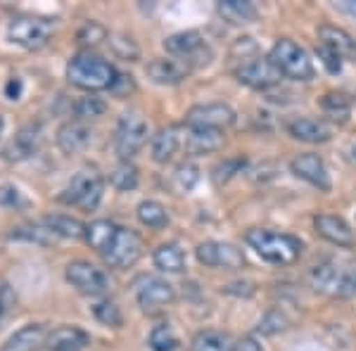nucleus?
Segmentation results:
<instances>
[{
	"label": "nucleus",
	"instance_id": "34",
	"mask_svg": "<svg viewBox=\"0 0 356 351\" xmlns=\"http://www.w3.org/2000/svg\"><path fill=\"white\" fill-rule=\"evenodd\" d=\"M138 181H140V176H138V169L131 162H122L110 174V183L117 190H122V193L136 190L138 188Z\"/></svg>",
	"mask_w": 356,
	"mask_h": 351
},
{
	"label": "nucleus",
	"instance_id": "23",
	"mask_svg": "<svg viewBox=\"0 0 356 351\" xmlns=\"http://www.w3.org/2000/svg\"><path fill=\"white\" fill-rule=\"evenodd\" d=\"M45 337H48V332H45L43 325L38 323L24 325L3 344L0 351H38L41 344H45Z\"/></svg>",
	"mask_w": 356,
	"mask_h": 351
},
{
	"label": "nucleus",
	"instance_id": "28",
	"mask_svg": "<svg viewBox=\"0 0 356 351\" xmlns=\"http://www.w3.org/2000/svg\"><path fill=\"white\" fill-rule=\"evenodd\" d=\"M193 351H235V339L223 330H200L193 337Z\"/></svg>",
	"mask_w": 356,
	"mask_h": 351
},
{
	"label": "nucleus",
	"instance_id": "43",
	"mask_svg": "<svg viewBox=\"0 0 356 351\" xmlns=\"http://www.w3.org/2000/svg\"><path fill=\"white\" fill-rule=\"evenodd\" d=\"M0 206L19 209V206H26V199H24V195L19 193V188H15V186H0Z\"/></svg>",
	"mask_w": 356,
	"mask_h": 351
},
{
	"label": "nucleus",
	"instance_id": "49",
	"mask_svg": "<svg viewBox=\"0 0 356 351\" xmlns=\"http://www.w3.org/2000/svg\"><path fill=\"white\" fill-rule=\"evenodd\" d=\"M337 10H342L344 15L349 17H356V0H340V3H335Z\"/></svg>",
	"mask_w": 356,
	"mask_h": 351
},
{
	"label": "nucleus",
	"instance_id": "45",
	"mask_svg": "<svg viewBox=\"0 0 356 351\" xmlns=\"http://www.w3.org/2000/svg\"><path fill=\"white\" fill-rule=\"evenodd\" d=\"M316 53H318L321 62H323V67L328 69L330 74H340L342 72V57H337L335 53H332V50L323 48V45H318V48H316Z\"/></svg>",
	"mask_w": 356,
	"mask_h": 351
},
{
	"label": "nucleus",
	"instance_id": "30",
	"mask_svg": "<svg viewBox=\"0 0 356 351\" xmlns=\"http://www.w3.org/2000/svg\"><path fill=\"white\" fill-rule=\"evenodd\" d=\"M337 263L332 259H325V261L316 263V266L309 270V283L316 292H332L335 287V278H337Z\"/></svg>",
	"mask_w": 356,
	"mask_h": 351
},
{
	"label": "nucleus",
	"instance_id": "21",
	"mask_svg": "<svg viewBox=\"0 0 356 351\" xmlns=\"http://www.w3.org/2000/svg\"><path fill=\"white\" fill-rule=\"evenodd\" d=\"M145 72H147V76H150L154 83L176 85V83H181L183 79L188 76V72H191V69L183 65V62H178V60H164V57H159V60L147 62Z\"/></svg>",
	"mask_w": 356,
	"mask_h": 351
},
{
	"label": "nucleus",
	"instance_id": "36",
	"mask_svg": "<svg viewBox=\"0 0 356 351\" xmlns=\"http://www.w3.org/2000/svg\"><path fill=\"white\" fill-rule=\"evenodd\" d=\"M107 112V102L102 97L86 95L74 105V114H76V122H86V119H97Z\"/></svg>",
	"mask_w": 356,
	"mask_h": 351
},
{
	"label": "nucleus",
	"instance_id": "26",
	"mask_svg": "<svg viewBox=\"0 0 356 351\" xmlns=\"http://www.w3.org/2000/svg\"><path fill=\"white\" fill-rule=\"evenodd\" d=\"M117 230H119L117 223L107 221V218H100V221H93V223H88V226H86L83 238H86V243L93 247L95 252L105 254L107 247L112 245L114 235H117Z\"/></svg>",
	"mask_w": 356,
	"mask_h": 351
},
{
	"label": "nucleus",
	"instance_id": "5",
	"mask_svg": "<svg viewBox=\"0 0 356 351\" xmlns=\"http://www.w3.org/2000/svg\"><path fill=\"white\" fill-rule=\"evenodd\" d=\"M164 50L178 57L188 69L207 67L211 60V48L204 43L200 31H178L174 36L164 38Z\"/></svg>",
	"mask_w": 356,
	"mask_h": 351
},
{
	"label": "nucleus",
	"instance_id": "14",
	"mask_svg": "<svg viewBox=\"0 0 356 351\" xmlns=\"http://www.w3.org/2000/svg\"><path fill=\"white\" fill-rule=\"evenodd\" d=\"M290 171H292V174H295L297 178L307 181L309 186L318 188L321 193H330L332 183H330L328 166H325V162L318 157V154H314V152L297 154V157L290 162Z\"/></svg>",
	"mask_w": 356,
	"mask_h": 351
},
{
	"label": "nucleus",
	"instance_id": "24",
	"mask_svg": "<svg viewBox=\"0 0 356 351\" xmlns=\"http://www.w3.org/2000/svg\"><path fill=\"white\" fill-rule=\"evenodd\" d=\"M226 142L223 131H207V129H191V136L186 140V152L197 157V154H211L219 152Z\"/></svg>",
	"mask_w": 356,
	"mask_h": 351
},
{
	"label": "nucleus",
	"instance_id": "40",
	"mask_svg": "<svg viewBox=\"0 0 356 351\" xmlns=\"http://www.w3.org/2000/svg\"><path fill=\"white\" fill-rule=\"evenodd\" d=\"M174 183H176V188L181 190V193H191V190L200 183V169L195 164H191V162L181 164L176 169V174H174Z\"/></svg>",
	"mask_w": 356,
	"mask_h": 351
},
{
	"label": "nucleus",
	"instance_id": "29",
	"mask_svg": "<svg viewBox=\"0 0 356 351\" xmlns=\"http://www.w3.org/2000/svg\"><path fill=\"white\" fill-rule=\"evenodd\" d=\"M136 214L143 226H147L152 230H162L169 226V211H166L164 204L154 202V199H145V202L138 204Z\"/></svg>",
	"mask_w": 356,
	"mask_h": 351
},
{
	"label": "nucleus",
	"instance_id": "18",
	"mask_svg": "<svg viewBox=\"0 0 356 351\" xmlns=\"http://www.w3.org/2000/svg\"><path fill=\"white\" fill-rule=\"evenodd\" d=\"M318 45L323 48L332 50L337 57L342 60H356V38L352 33H347L340 26H332V24H323L318 26Z\"/></svg>",
	"mask_w": 356,
	"mask_h": 351
},
{
	"label": "nucleus",
	"instance_id": "20",
	"mask_svg": "<svg viewBox=\"0 0 356 351\" xmlns=\"http://www.w3.org/2000/svg\"><path fill=\"white\" fill-rule=\"evenodd\" d=\"M90 142V129L83 122H67L60 126L57 131V147L62 149L65 154H76L81 149L88 147Z\"/></svg>",
	"mask_w": 356,
	"mask_h": 351
},
{
	"label": "nucleus",
	"instance_id": "25",
	"mask_svg": "<svg viewBox=\"0 0 356 351\" xmlns=\"http://www.w3.org/2000/svg\"><path fill=\"white\" fill-rule=\"evenodd\" d=\"M216 13H219L228 24H252L259 17L254 3L250 0H219L216 3Z\"/></svg>",
	"mask_w": 356,
	"mask_h": 351
},
{
	"label": "nucleus",
	"instance_id": "13",
	"mask_svg": "<svg viewBox=\"0 0 356 351\" xmlns=\"http://www.w3.org/2000/svg\"><path fill=\"white\" fill-rule=\"evenodd\" d=\"M197 261L207 268H223V270H238L245 266V254L235 245L216 243V240H207L197 245Z\"/></svg>",
	"mask_w": 356,
	"mask_h": 351
},
{
	"label": "nucleus",
	"instance_id": "19",
	"mask_svg": "<svg viewBox=\"0 0 356 351\" xmlns=\"http://www.w3.org/2000/svg\"><path fill=\"white\" fill-rule=\"evenodd\" d=\"M288 133L295 140L309 142V145H321V142H328L332 138L330 126L318 119H309V117H297L288 122Z\"/></svg>",
	"mask_w": 356,
	"mask_h": 351
},
{
	"label": "nucleus",
	"instance_id": "37",
	"mask_svg": "<svg viewBox=\"0 0 356 351\" xmlns=\"http://www.w3.org/2000/svg\"><path fill=\"white\" fill-rule=\"evenodd\" d=\"M321 107H323V112L328 114L330 119H340V122H347L349 112H352V102L347 100L344 95L340 93H328L321 100Z\"/></svg>",
	"mask_w": 356,
	"mask_h": 351
},
{
	"label": "nucleus",
	"instance_id": "46",
	"mask_svg": "<svg viewBox=\"0 0 356 351\" xmlns=\"http://www.w3.org/2000/svg\"><path fill=\"white\" fill-rule=\"evenodd\" d=\"M129 90H134V81H131V76H124V74H119L117 83L112 85V93L117 95H126Z\"/></svg>",
	"mask_w": 356,
	"mask_h": 351
},
{
	"label": "nucleus",
	"instance_id": "6",
	"mask_svg": "<svg viewBox=\"0 0 356 351\" xmlns=\"http://www.w3.org/2000/svg\"><path fill=\"white\" fill-rule=\"evenodd\" d=\"M147 142V122L138 112H126L117 124V133H114V149H117L119 159L129 162L136 157Z\"/></svg>",
	"mask_w": 356,
	"mask_h": 351
},
{
	"label": "nucleus",
	"instance_id": "17",
	"mask_svg": "<svg viewBox=\"0 0 356 351\" xmlns=\"http://www.w3.org/2000/svg\"><path fill=\"white\" fill-rule=\"evenodd\" d=\"M88 344L90 335L76 325H60L45 337V347L50 351H83Z\"/></svg>",
	"mask_w": 356,
	"mask_h": 351
},
{
	"label": "nucleus",
	"instance_id": "9",
	"mask_svg": "<svg viewBox=\"0 0 356 351\" xmlns=\"http://www.w3.org/2000/svg\"><path fill=\"white\" fill-rule=\"evenodd\" d=\"M238 114L226 102H204L188 109L186 126L188 129H207V131H223L235 124Z\"/></svg>",
	"mask_w": 356,
	"mask_h": 351
},
{
	"label": "nucleus",
	"instance_id": "1",
	"mask_svg": "<svg viewBox=\"0 0 356 351\" xmlns=\"http://www.w3.org/2000/svg\"><path fill=\"white\" fill-rule=\"evenodd\" d=\"M245 243L259 254L264 261L275 266H290L302 256V240L288 233H273L266 228H252L245 233Z\"/></svg>",
	"mask_w": 356,
	"mask_h": 351
},
{
	"label": "nucleus",
	"instance_id": "3",
	"mask_svg": "<svg viewBox=\"0 0 356 351\" xmlns=\"http://www.w3.org/2000/svg\"><path fill=\"white\" fill-rule=\"evenodd\" d=\"M268 57H271V62L278 67V72L283 76L295 79V81H312L316 74L312 57L292 38H278Z\"/></svg>",
	"mask_w": 356,
	"mask_h": 351
},
{
	"label": "nucleus",
	"instance_id": "7",
	"mask_svg": "<svg viewBox=\"0 0 356 351\" xmlns=\"http://www.w3.org/2000/svg\"><path fill=\"white\" fill-rule=\"evenodd\" d=\"M50 36H53V24L38 17H17L8 26L10 43L19 45L24 50H38L48 45Z\"/></svg>",
	"mask_w": 356,
	"mask_h": 351
},
{
	"label": "nucleus",
	"instance_id": "47",
	"mask_svg": "<svg viewBox=\"0 0 356 351\" xmlns=\"http://www.w3.org/2000/svg\"><path fill=\"white\" fill-rule=\"evenodd\" d=\"M235 351H264V349L254 337H243L235 342Z\"/></svg>",
	"mask_w": 356,
	"mask_h": 351
},
{
	"label": "nucleus",
	"instance_id": "32",
	"mask_svg": "<svg viewBox=\"0 0 356 351\" xmlns=\"http://www.w3.org/2000/svg\"><path fill=\"white\" fill-rule=\"evenodd\" d=\"M10 238L13 240H24V243H36V245H43V247H50L55 245L57 235L50 230L48 226H33V223H29V226H19V228H13V233H10Z\"/></svg>",
	"mask_w": 356,
	"mask_h": 351
},
{
	"label": "nucleus",
	"instance_id": "11",
	"mask_svg": "<svg viewBox=\"0 0 356 351\" xmlns=\"http://www.w3.org/2000/svg\"><path fill=\"white\" fill-rule=\"evenodd\" d=\"M143 250H145L143 238L134 228H119L112 245L107 247V252L102 256L112 268H131L143 256Z\"/></svg>",
	"mask_w": 356,
	"mask_h": 351
},
{
	"label": "nucleus",
	"instance_id": "39",
	"mask_svg": "<svg viewBox=\"0 0 356 351\" xmlns=\"http://www.w3.org/2000/svg\"><path fill=\"white\" fill-rule=\"evenodd\" d=\"M93 313H95V318L100 320L102 325H107V327H122V323H124L122 309H119L114 302H110V299H105V302H97L93 307Z\"/></svg>",
	"mask_w": 356,
	"mask_h": 351
},
{
	"label": "nucleus",
	"instance_id": "41",
	"mask_svg": "<svg viewBox=\"0 0 356 351\" xmlns=\"http://www.w3.org/2000/svg\"><path fill=\"white\" fill-rule=\"evenodd\" d=\"M288 327V318L280 311H268L266 316L259 320V332L261 335H278Z\"/></svg>",
	"mask_w": 356,
	"mask_h": 351
},
{
	"label": "nucleus",
	"instance_id": "27",
	"mask_svg": "<svg viewBox=\"0 0 356 351\" xmlns=\"http://www.w3.org/2000/svg\"><path fill=\"white\" fill-rule=\"evenodd\" d=\"M152 259H154V266L164 270V273H181V270H186V254H183V250L176 243L159 245L154 250Z\"/></svg>",
	"mask_w": 356,
	"mask_h": 351
},
{
	"label": "nucleus",
	"instance_id": "2",
	"mask_svg": "<svg viewBox=\"0 0 356 351\" xmlns=\"http://www.w3.org/2000/svg\"><path fill=\"white\" fill-rule=\"evenodd\" d=\"M67 79L76 88L88 90V93L90 90L97 93V90H112V85L119 79V72L107 60H102V57L90 53H79L76 57L69 60Z\"/></svg>",
	"mask_w": 356,
	"mask_h": 351
},
{
	"label": "nucleus",
	"instance_id": "38",
	"mask_svg": "<svg viewBox=\"0 0 356 351\" xmlns=\"http://www.w3.org/2000/svg\"><path fill=\"white\" fill-rule=\"evenodd\" d=\"M247 159L245 157H231V159H223L221 164L214 166V174H211V178H214L216 186H223V183L233 181L238 174H243Z\"/></svg>",
	"mask_w": 356,
	"mask_h": 351
},
{
	"label": "nucleus",
	"instance_id": "12",
	"mask_svg": "<svg viewBox=\"0 0 356 351\" xmlns=\"http://www.w3.org/2000/svg\"><path fill=\"white\" fill-rule=\"evenodd\" d=\"M235 76L240 83H245L247 88L254 90H271L280 83L283 74L278 72V67L271 62V57H252V60L243 62L235 69Z\"/></svg>",
	"mask_w": 356,
	"mask_h": 351
},
{
	"label": "nucleus",
	"instance_id": "22",
	"mask_svg": "<svg viewBox=\"0 0 356 351\" xmlns=\"http://www.w3.org/2000/svg\"><path fill=\"white\" fill-rule=\"evenodd\" d=\"M178 147H181V129L178 126H164L152 138V159L157 164L171 162Z\"/></svg>",
	"mask_w": 356,
	"mask_h": 351
},
{
	"label": "nucleus",
	"instance_id": "10",
	"mask_svg": "<svg viewBox=\"0 0 356 351\" xmlns=\"http://www.w3.org/2000/svg\"><path fill=\"white\" fill-rule=\"evenodd\" d=\"M176 299V290L171 283L154 275H145L136 283V302L143 313H159Z\"/></svg>",
	"mask_w": 356,
	"mask_h": 351
},
{
	"label": "nucleus",
	"instance_id": "35",
	"mask_svg": "<svg viewBox=\"0 0 356 351\" xmlns=\"http://www.w3.org/2000/svg\"><path fill=\"white\" fill-rule=\"evenodd\" d=\"M152 351H176L178 349V337L174 335L169 323H159L152 327L150 339H147Z\"/></svg>",
	"mask_w": 356,
	"mask_h": 351
},
{
	"label": "nucleus",
	"instance_id": "33",
	"mask_svg": "<svg viewBox=\"0 0 356 351\" xmlns=\"http://www.w3.org/2000/svg\"><path fill=\"white\" fill-rule=\"evenodd\" d=\"M332 295L340 297V299H349V297L356 295V261L337 268V278H335V287H332Z\"/></svg>",
	"mask_w": 356,
	"mask_h": 351
},
{
	"label": "nucleus",
	"instance_id": "48",
	"mask_svg": "<svg viewBox=\"0 0 356 351\" xmlns=\"http://www.w3.org/2000/svg\"><path fill=\"white\" fill-rule=\"evenodd\" d=\"M5 95H8V100H19V95H22V81L17 76L10 79L8 85H5Z\"/></svg>",
	"mask_w": 356,
	"mask_h": 351
},
{
	"label": "nucleus",
	"instance_id": "44",
	"mask_svg": "<svg viewBox=\"0 0 356 351\" xmlns=\"http://www.w3.org/2000/svg\"><path fill=\"white\" fill-rule=\"evenodd\" d=\"M17 299H15V292L10 283H5V280H0V323H3V318L10 313V311L15 309Z\"/></svg>",
	"mask_w": 356,
	"mask_h": 351
},
{
	"label": "nucleus",
	"instance_id": "15",
	"mask_svg": "<svg viewBox=\"0 0 356 351\" xmlns=\"http://www.w3.org/2000/svg\"><path fill=\"white\" fill-rule=\"evenodd\" d=\"M43 142V129L41 124H29L17 133L13 140L5 145L3 149V159L5 162H24V159L33 157L38 152Z\"/></svg>",
	"mask_w": 356,
	"mask_h": 351
},
{
	"label": "nucleus",
	"instance_id": "31",
	"mask_svg": "<svg viewBox=\"0 0 356 351\" xmlns=\"http://www.w3.org/2000/svg\"><path fill=\"white\" fill-rule=\"evenodd\" d=\"M45 226H48L53 233L57 235V238H83L86 233V226L79 218L74 216H65V214H55V216H45Z\"/></svg>",
	"mask_w": 356,
	"mask_h": 351
},
{
	"label": "nucleus",
	"instance_id": "4",
	"mask_svg": "<svg viewBox=\"0 0 356 351\" xmlns=\"http://www.w3.org/2000/svg\"><path fill=\"white\" fill-rule=\"evenodd\" d=\"M102 176L95 169H81L69 181V186L62 190L60 199L62 204H76L86 211H93L102 199Z\"/></svg>",
	"mask_w": 356,
	"mask_h": 351
},
{
	"label": "nucleus",
	"instance_id": "16",
	"mask_svg": "<svg viewBox=\"0 0 356 351\" xmlns=\"http://www.w3.org/2000/svg\"><path fill=\"white\" fill-rule=\"evenodd\" d=\"M314 228L325 243L335 245V247H344V250H352L356 245V235L352 226L344 221L342 216L335 214H318L314 218Z\"/></svg>",
	"mask_w": 356,
	"mask_h": 351
},
{
	"label": "nucleus",
	"instance_id": "42",
	"mask_svg": "<svg viewBox=\"0 0 356 351\" xmlns=\"http://www.w3.org/2000/svg\"><path fill=\"white\" fill-rule=\"evenodd\" d=\"M105 38H107V28L97 24V22H86L81 31H79V43L81 45H97L100 41H105Z\"/></svg>",
	"mask_w": 356,
	"mask_h": 351
},
{
	"label": "nucleus",
	"instance_id": "8",
	"mask_svg": "<svg viewBox=\"0 0 356 351\" xmlns=\"http://www.w3.org/2000/svg\"><path fill=\"white\" fill-rule=\"evenodd\" d=\"M65 275H67L69 285H72L74 290H79L81 295H88V297L105 295L112 285L110 275L90 261H72L67 266Z\"/></svg>",
	"mask_w": 356,
	"mask_h": 351
},
{
	"label": "nucleus",
	"instance_id": "50",
	"mask_svg": "<svg viewBox=\"0 0 356 351\" xmlns=\"http://www.w3.org/2000/svg\"><path fill=\"white\" fill-rule=\"evenodd\" d=\"M3 131H5V119L0 117V136H3Z\"/></svg>",
	"mask_w": 356,
	"mask_h": 351
}]
</instances>
